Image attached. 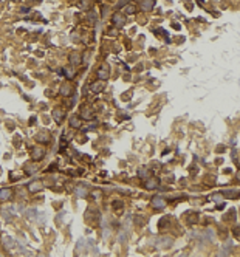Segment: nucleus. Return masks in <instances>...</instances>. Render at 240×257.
Wrapping results in <instances>:
<instances>
[{
    "instance_id": "4468645a",
    "label": "nucleus",
    "mask_w": 240,
    "mask_h": 257,
    "mask_svg": "<svg viewBox=\"0 0 240 257\" xmlns=\"http://www.w3.org/2000/svg\"><path fill=\"white\" fill-rule=\"evenodd\" d=\"M70 126H71L73 128H79V127H81L79 118H78V116H71V118H70Z\"/></svg>"
},
{
    "instance_id": "20e7f679",
    "label": "nucleus",
    "mask_w": 240,
    "mask_h": 257,
    "mask_svg": "<svg viewBox=\"0 0 240 257\" xmlns=\"http://www.w3.org/2000/svg\"><path fill=\"white\" fill-rule=\"evenodd\" d=\"M113 23L116 26H124L126 25V16L119 14V12H116V14L113 16Z\"/></svg>"
},
{
    "instance_id": "9d476101",
    "label": "nucleus",
    "mask_w": 240,
    "mask_h": 257,
    "mask_svg": "<svg viewBox=\"0 0 240 257\" xmlns=\"http://www.w3.org/2000/svg\"><path fill=\"white\" fill-rule=\"evenodd\" d=\"M158 178H150V180H147L146 181V187L147 189H155V187H158Z\"/></svg>"
},
{
    "instance_id": "2eb2a0df",
    "label": "nucleus",
    "mask_w": 240,
    "mask_h": 257,
    "mask_svg": "<svg viewBox=\"0 0 240 257\" xmlns=\"http://www.w3.org/2000/svg\"><path fill=\"white\" fill-rule=\"evenodd\" d=\"M53 118H54V121H56V123H60V121H62V118H64V112L54 110V112H53Z\"/></svg>"
},
{
    "instance_id": "f3484780",
    "label": "nucleus",
    "mask_w": 240,
    "mask_h": 257,
    "mask_svg": "<svg viewBox=\"0 0 240 257\" xmlns=\"http://www.w3.org/2000/svg\"><path fill=\"white\" fill-rule=\"evenodd\" d=\"M124 11H126V14H135V12H136V6L135 5H132V3H127V6H126V8H124Z\"/></svg>"
},
{
    "instance_id": "39448f33",
    "label": "nucleus",
    "mask_w": 240,
    "mask_h": 257,
    "mask_svg": "<svg viewBox=\"0 0 240 257\" xmlns=\"http://www.w3.org/2000/svg\"><path fill=\"white\" fill-rule=\"evenodd\" d=\"M155 6V0H141V9L143 11H150Z\"/></svg>"
},
{
    "instance_id": "6ab92c4d",
    "label": "nucleus",
    "mask_w": 240,
    "mask_h": 257,
    "mask_svg": "<svg viewBox=\"0 0 240 257\" xmlns=\"http://www.w3.org/2000/svg\"><path fill=\"white\" fill-rule=\"evenodd\" d=\"M127 2H129V0H121V2L118 3V8H121V6H124V5H127Z\"/></svg>"
},
{
    "instance_id": "f03ea898",
    "label": "nucleus",
    "mask_w": 240,
    "mask_h": 257,
    "mask_svg": "<svg viewBox=\"0 0 240 257\" xmlns=\"http://www.w3.org/2000/svg\"><path fill=\"white\" fill-rule=\"evenodd\" d=\"M108 65H102L101 68L98 70V78H99V81H105V79H108Z\"/></svg>"
},
{
    "instance_id": "1a4fd4ad",
    "label": "nucleus",
    "mask_w": 240,
    "mask_h": 257,
    "mask_svg": "<svg viewBox=\"0 0 240 257\" xmlns=\"http://www.w3.org/2000/svg\"><path fill=\"white\" fill-rule=\"evenodd\" d=\"M40 189H42V183H40V181H34V183H31L28 186L30 192H37V191H40Z\"/></svg>"
},
{
    "instance_id": "f257e3e1",
    "label": "nucleus",
    "mask_w": 240,
    "mask_h": 257,
    "mask_svg": "<svg viewBox=\"0 0 240 257\" xmlns=\"http://www.w3.org/2000/svg\"><path fill=\"white\" fill-rule=\"evenodd\" d=\"M44 153H45V152H44L42 147H34L33 152H31V158H33L34 161H39V160H42Z\"/></svg>"
},
{
    "instance_id": "dca6fc26",
    "label": "nucleus",
    "mask_w": 240,
    "mask_h": 257,
    "mask_svg": "<svg viewBox=\"0 0 240 257\" xmlns=\"http://www.w3.org/2000/svg\"><path fill=\"white\" fill-rule=\"evenodd\" d=\"M36 138H37V141H42V143H48V141H50V136H48V133H47V132L39 133Z\"/></svg>"
},
{
    "instance_id": "aec40b11",
    "label": "nucleus",
    "mask_w": 240,
    "mask_h": 257,
    "mask_svg": "<svg viewBox=\"0 0 240 257\" xmlns=\"http://www.w3.org/2000/svg\"><path fill=\"white\" fill-rule=\"evenodd\" d=\"M88 56H90V53H88V51H87V53H85V54H84V62H85V64H87V60H88Z\"/></svg>"
},
{
    "instance_id": "9b49d317",
    "label": "nucleus",
    "mask_w": 240,
    "mask_h": 257,
    "mask_svg": "<svg viewBox=\"0 0 240 257\" xmlns=\"http://www.w3.org/2000/svg\"><path fill=\"white\" fill-rule=\"evenodd\" d=\"M70 62H71V65H79L81 64V57H79V54L76 51H73L70 54Z\"/></svg>"
},
{
    "instance_id": "0eeeda50",
    "label": "nucleus",
    "mask_w": 240,
    "mask_h": 257,
    "mask_svg": "<svg viewBox=\"0 0 240 257\" xmlns=\"http://www.w3.org/2000/svg\"><path fill=\"white\" fill-rule=\"evenodd\" d=\"M71 93H73V89L68 84H64L60 87V94H62V96H70Z\"/></svg>"
},
{
    "instance_id": "6e6552de",
    "label": "nucleus",
    "mask_w": 240,
    "mask_h": 257,
    "mask_svg": "<svg viewBox=\"0 0 240 257\" xmlns=\"http://www.w3.org/2000/svg\"><path fill=\"white\" fill-rule=\"evenodd\" d=\"M81 116L84 118V119H92V118H93V112H92V109H88V107H84V109H82Z\"/></svg>"
},
{
    "instance_id": "a211bd4d",
    "label": "nucleus",
    "mask_w": 240,
    "mask_h": 257,
    "mask_svg": "<svg viewBox=\"0 0 240 257\" xmlns=\"http://www.w3.org/2000/svg\"><path fill=\"white\" fill-rule=\"evenodd\" d=\"M88 20H90V22H96V14H95L93 11L90 12V14H88Z\"/></svg>"
},
{
    "instance_id": "7ed1b4c3",
    "label": "nucleus",
    "mask_w": 240,
    "mask_h": 257,
    "mask_svg": "<svg viewBox=\"0 0 240 257\" xmlns=\"http://www.w3.org/2000/svg\"><path fill=\"white\" fill-rule=\"evenodd\" d=\"M152 206L155 209H163V208H166V200H164L163 197H155L152 200Z\"/></svg>"
},
{
    "instance_id": "423d86ee",
    "label": "nucleus",
    "mask_w": 240,
    "mask_h": 257,
    "mask_svg": "<svg viewBox=\"0 0 240 257\" xmlns=\"http://www.w3.org/2000/svg\"><path fill=\"white\" fill-rule=\"evenodd\" d=\"M12 197V191L9 187L6 189H0V200H9Z\"/></svg>"
},
{
    "instance_id": "ddd939ff",
    "label": "nucleus",
    "mask_w": 240,
    "mask_h": 257,
    "mask_svg": "<svg viewBox=\"0 0 240 257\" xmlns=\"http://www.w3.org/2000/svg\"><path fill=\"white\" fill-rule=\"evenodd\" d=\"M90 90H92L93 93H99V91H102V82H93V84L90 85Z\"/></svg>"
},
{
    "instance_id": "f8f14e48",
    "label": "nucleus",
    "mask_w": 240,
    "mask_h": 257,
    "mask_svg": "<svg viewBox=\"0 0 240 257\" xmlns=\"http://www.w3.org/2000/svg\"><path fill=\"white\" fill-rule=\"evenodd\" d=\"M59 73H64V76H67V79H73V78H74V70H73V68L59 70Z\"/></svg>"
}]
</instances>
